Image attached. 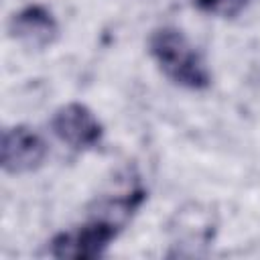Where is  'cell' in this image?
I'll use <instances>...</instances> for the list:
<instances>
[{
    "instance_id": "cell-5",
    "label": "cell",
    "mask_w": 260,
    "mask_h": 260,
    "mask_svg": "<svg viewBox=\"0 0 260 260\" xmlns=\"http://www.w3.org/2000/svg\"><path fill=\"white\" fill-rule=\"evenodd\" d=\"M8 35L28 49L43 51L59 39V22L45 4H26L10 16Z\"/></svg>"
},
{
    "instance_id": "cell-1",
    "label": "cell",
    "mask_w": 260,
    "mask_h": 260,
    "mask_svg": "<svg viewBox=\"0 0 260 260\" xmlns=\"http://www.w3.org/2000/svg\"><path fill=\"white\" fill-rule=\"evenodd\" d=\"M146 201V191L134 187L122 195L98 201V209L77 225H71L49 240L47 252L59 260L100 258L122 234L134 213Z\"/></svg>"
},
{
    "instance_id": "cell-3",
    "label": "cell",
    "mask_w": 260,
    "mask_h": 260,
    "mask_svg": "<svg viewBox=\"0 0 260 260\" xmlns=\"http://www.w3.org/2000/svg\"><path fill=\"white\" fill-rule=\"evenodd\" d=\"M49 156L47 140L30 126L16 124L4 128L0 142V165L6 175H26L39 171Z\"/></svg>"
},
{
    "instance_id": "cell-6",
    "label": "cell",
    "mask_w": 260,
    "mask_h": 260,
    "mask_svg": "<svg viewBox=\"0 0 260 260\" xmlns=\"http://www.w3.org/2000/svg\"><path fill=\"white\" fill-rule=\"evenodd\" d=\"M191 2L203 14H211L219 18H234L240 12H244L252 0H191Z\"/></svg>"
},
{
    "instance_id": "cell-2",
    "label": "cell",
    "mask_w": 260,
    "mask_h": 260,
    "mask_svg": "<svg viewBox=\"0 0 260 260\" xmlns=\"http://www.w3.org/2000/svg\"><path fill=\"white\" fill-rule=\"evenodd\" d=\"M148 55L160 73L179 87L203 91L213 81L205 57L177 26L154 28L148 35Z\"/></svg>"
},
{
    "instance_id": "cell-4",
    "label": "cell",
    "mask_w": 260,
    "mask_h": 260,
    "mask_svg": "<svg viewBox=\"0 0 260 260\" xmlns=\"http://www.w3.org/2000/svg\"><path fill=\"white\" fill-rule=\"evenodd\" d=\"M51 132L73 150L95 148L104 138V126L98 116L81 102L59 106L51 116Z\"/></svg>"
}]
</instances>
